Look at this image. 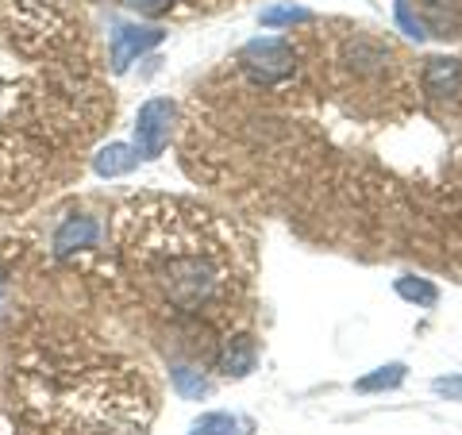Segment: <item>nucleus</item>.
<instances>
[{"mask_svg":"<svg viewBox=\"0 0 462 435\" xmlns=\"http://www.w3.org/2000/svg\"><path fill=\"white\" fill-rule=\"evenodd\" d=\"M120 246L135 282L178 316L216 312L236 297V246L208 212L181 205L127 208Z\"/></svg>","mask_w":462,"mask_h":435,"instance_id":"nucleus-1","label":"nucleus"},{"mask_svg":"<svg viewBox=\"0 0 462 435\" xmlns=\"http://www.w3.org/2000/svg\"><path fill=\"white\" fill-rule=\"evenodd\" d=\"M397 293H401L404 301L420 304V309H431V304L439 301V289L431 285V282H424V278H401V282H397Z\"/></svg>","mask_w":462,"mask_h":435,"instance_id":"nucleus-13","label":"nucleus"},{"mask_svg":"<svg viewBox=\"0 0 462 435\" xmlns=\"http://www.w3.org/2000/svg\"><path fill=\"white\" fill-rule=\"evenodd\" d=\"M243 69L251 74V81L258 85H278L293 74V47L285 39H254L243 47L239 54Z\"/></svg>","mask_w":462,"mask_h":435,"instance_id":"nucleus-2","label":"nucleus"},{"mask_svg":"<svg viewBox=\"0 0 462 435\" xmlns=\"http://www.w3.org/2000/svg\"><path fill=\"white\" fill-rule=\"evenodd\" d=\"M166 32H158V27H116L112 32V69L116 74H124L127 66L135 62L139 54H147L151 47H158L162 42Z\"/></svg>","mask_w":462,"mask_h":435,"instance_id":"nucleus-4","label":"nucleus"},{"mask_svg":"<svg viewBox=\"0 0 462 435\" xmlns=\"http://www.w3.org/2000/svg\"><path fill=\"white\" fill-rule=\"evenodd\" d=\"M97 236H100V227H97L93 216H85V212L66 216V220L58 224V231H54V255L66 258L74 251H85V246L97 243Z\"/></svg>","mask_w":462,"mask_h":435,"instance_id":"nucleus-5","label":"nucleus"},{"mask_svg":"<svg viewBox=\"0 0 462 435\" xmlns=\"http://www.w3.org/2000/svg\"><path fill=\"white\" fill-rule=\"evenodd\" d=\"M189 435H251V420H239V416H227V412H212V416H200Z\"/></svg>","mask_w":462,"mask_h":435,"instance_id":"nucleus-10","label":"nucleus"},{"mask_svg":"<svg viewBox=\"0 0 462 435\" xmlns=\"http://www.w3.org/2000/svg\"><path fill=\"white\" fill-rule=\"evenodd\" d=\"M173 385H178V393L181 397H189V401H200V397H208V378H200V370L193 366H173Z\"/></svg>","mask_w":462,"mask_h":435,"instance_id":"nucleus-12","label":"nucleus"},{"mask_svg":"<svg viewBox=\"0 0 462 435\" xmlns=\"http://www.w3.org/2000/svg\"><path fill=\"white\" fill-rule=\"evenodd\" d=\"M343 58L358 69V74H374V69H382L389 62V51L382 47V42H374V39H355V42H346Z\"/></svg>","mask_w":462,"mask_h":435,"instance_id":"nucleus-9","label":"nucleus"},{"mask_svg":"<svg viewBox=\"0 0 462 435\" xmlns=\"http://www.w3.org/2000/svg\"><path fill=\"white\" fill-rule=\"evenodd\" d=\"M309 20H312V12L297 8V5H278V8L263 12V27H293V23H309Z\"/></svg>","mask_w":462,"mask_h":435,"instance_id":"nucleus-14","label":"nucleus"},{"mask_svg":"<svg viewBox=\"0 0 462 435\" xmlns=\"http://www.w3.org/2000/svg\"><path fill=\"white\" fill-rule=\"evenodd\" d=\"M124 5L127 8H132V12H139V16H162V12H170V5H173V0H124Z\"/></svg>","mask_w":462,"mask_h":435,"instance_id":"nucleus-16","label":"nucleus"},{"mask_svg":"<svg viewBox=\"0 0 462 435\" xmlns=\"http://www.w3.org/2000/svg\"><path fill=\"white\" fill-rule=\"evenodd\" d=\"M431 389H436L439 397H447V401H462V374H451V378H436V382H431Z\"/></svg>","mask_w":462,"mask_h":435,"instance_id":"nucleus-17","label":"nucleus"},{"mask_svg":"<svg viewBox=\"0 0 462 435\" xmlns=\"http://www.w3.org/2000/svg\"><path fill=\"white\" fill-rule=\"evenodd\" d=\"M420 81L428 97H455L462 89V62L458 58H428Z\"/></svg>","mask_w":462,"mask_h":435,"instance_id":"nucleus-6","label":"nucleus"},{"mask_svg":"<svg viewBox=\"0 0 462 435\" xmlns=\"http://www.w3.org/2000/svg\"><path fill=\"white\" fill-rule=\"evenodd\" d=\"M404 382V362H389V366L366 374V378H358L355 389L358 393H378V389H397Z\"/></svg>","mask_w":462,"mask_h":435,"instance_id":"nucleus-11","label":"nucleus"},{"mask_svg":"<svg viewBox=\"0 0 462 435\" xmlns=\"http://www.w3.org/2000/svg\"><path fill=\"white\" fill-rule=\"evenodd\" d=\"M170 127H173V100L154 97L139 108L135 116V151L139 158H158L170 143Z\"/></svg>","mask_w":462,"mask_h":435,"instance_id":"nucleus-3","label":"nucleus"},{"mask_svg":"<svg viewBox=\"0 0 462 435\" xmlns=\"http://www.w3.org/2000/svg\"><path fill=\"white\" fill-rule=\"evenodd\" d=\"M135 162H139V151H132L127 143H112V147H105L93 158V170L100 178H120V173H132Z\"/></svg>","mask_w":462,"mask_h":435,"instance_id":"nucleus-8","label":"nucleus"},{"mask_svg":"<svg viewBox=\"0 0 462 435\" xmlns=\"http://www.w3.org/2000/svg\"><path fill=\"white\" fill-rule=\"evenodd\" d=\"M216 366H220L227 378H243V374L254 370V339L251 336H236L224 343V351L216 355Z\"/></svg>","mask_w":462,"mask_h":435,"instance_id":"nucleus-7","label":"nucleus"},{"mask_svg":"<svg viewBox=\"0 0 462 435\" xmlns=\"http://www.w3.org/2000/svg\"><path fill=\"white\" fill-rule=\"evenodd\" d=\"M397 23H401V32L404 35H412V39H424L428 35V23L420 16H412V8H409V0H397Z\"/></svg>","mask_w":462,"mask_h":435,"instance_id":"nucleus-15","label":"nucleus"}]
</instances>
